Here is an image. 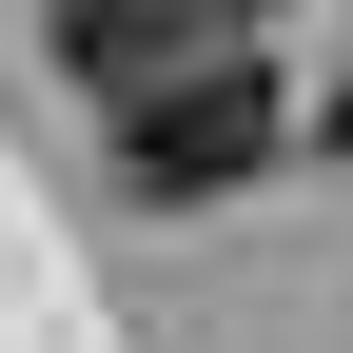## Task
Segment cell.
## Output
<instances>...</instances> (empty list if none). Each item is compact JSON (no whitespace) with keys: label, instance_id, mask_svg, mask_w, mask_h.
Masks as SVG:
<instances>
[{"label":"cell","instance_id":"1","mask_svg":"<svg viewBox=\"0 0 353 353\" xmlns=\"http://www.w3.org/2000/svg\"><path fill=\"white\" fill-rule=\"evenodd\" d=\"M275 138H294V99H275V59H176V79H138L118 99V176L138 196H236V176H275Z\"/></svg>","mask_w":353,"mask_h":353},{"label":"cell","instance_id":"2","mask_svg":"<svg viewBox=\"0 0 353 353\" xmlns=\"http://www.w3.org/2000/svg\"><path fill=\"white\" fill-rule=\"evenodd\" d=\"M236 39H255V0H59V59L99 79V99H138L176 59H236Z\"/></svg>","mask_w":353,"mask_h":353},{"label":"cell","instance_id":"3","mask_svg":"<svg viewBox=\"0 0 353 353\" xmlns=\"http://www.w3.org/2000/svg\"><path fill=\"white\" fill-rule=\"evenodd\" d=\"M334 138H353V99H334Z\"/></svg>","mask_w":353,"mask_h":353}]
</instances>
